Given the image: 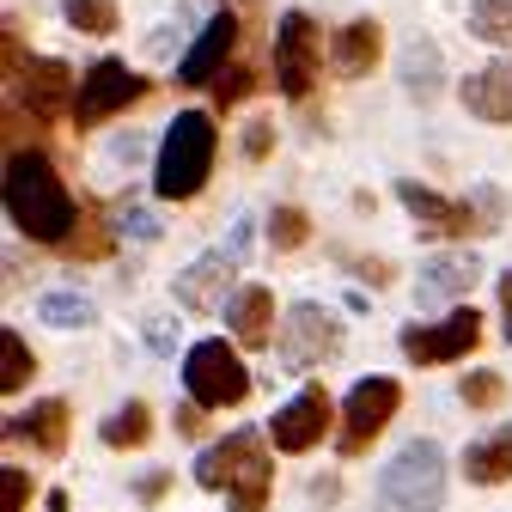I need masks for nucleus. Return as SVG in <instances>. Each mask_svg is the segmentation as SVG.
<instances>
[{
	"mask_svg": "<svg viewBox=\"0 0 512 512\" xmlns=\"http://www.w3.org/2000/svg\"><path fill=\"white\" fill-rule=\"evenodd\" d=\"M7 214L37 244H61L74 232V220H80L68 183H61V171L43 153H13L7 159Z\"/></svg>",
	"mask_w": 512,
	"mask_h": 512,
	"instance_id": "nucleus-1",
	"label": "nucleus"
},
{
	"mask_svg": "<svg viewBox=\"0 0 512 512\" xmlns=\"http://www.w3.org/2000/svg\"><path fill=\"white\" fill-rule=\"evenodd\" d=\"M196 482L226 494L232 512H263L269 506V482H275L263 433H232V439L208 445V452L196 458Z\"/></svg>",
	"mask_w": 512,
	"mask_h": 512,
	"instance_id": "nucleus-2",
	"label": "nucleus"
},
{
	"mask_svg": "<svg viewBox=\"0 0 512 512\" xmlns=\"http://www.w3.org/2000/svg\"><path fill=\"white\" fill-rule=\"evenodd\" d=\"M214 153H220V135H214V116H208V110L171 116L165 141H159V165H153V189H159L165 202L202 196V183H208V171H214Z\"/></svg>",
	"mask_w": 512,
	"mask_h": 512,
	"instance_id": "nucleus-3",
	"label": "nucleus"
},
{
	"mask_svg": "<svg viewBox=\"0 0 512 512\" xmlns=\"http://www.w3.org/2000/svg\"><path fill=\"white\" fill-rule=\"evenodd\" d=\"M445 506V452L433 439H409L378 470V512H439Z\"/></svg>",
	"mask_w": 512,
	"mask_h": 512,
	"instance_id": "nucleus-4",
	"label": "nucleus"
},
{
	"mask_svg": "<svg viewBox=\"0 0 512 512\" xmlns=\"http://www.w3.org/2000/svg\"><path fill=\"white\" fill-rule=\"evenodd\" d=\"M183 391L196 409H238L250 397V372L238 360V348L226 342H196L183 354Z\"/></svg>",
	"mask_w": 512,
	"mask_h": 512,
	"instance_id": "nucleus-5",
	"label": "nucleus"
},
{
	"mask_svg": "<svg viewBox=\"0 0 512 512\" xmlns=\"http://www.w3.org/2000/svg\"><path fill=\"white\" fill-rule=\"evenodd\" d=\"M336 354H342V317H336L330 305H317V299L293 305V311H287V330H281V360H287V372H311V366H324V360H336Z\"/></svg>",
	"mask_w": 512,
	"mask_h": 512,
	"instance_id": "nucleus-6",
	"label": "nucleus"
},
{
	"mask_svg": "<svg viewBox=\"0 0 512 512\" xmlns=\"http://www.w3.org/2000/svg\"><path fill=\"white\" fill-rule=\"evenodd\" d=\"M397 403H403V384L397 378H360L354 391H348V403H342V452L360 458L366 445L391 427Z\"/></svg>",
	"mask_w": 512,
	"mask_h": 512,
	"instance_id": "nucleus-7",
	"label": "nucleus"
},
{
	"mask_svg": "<svg viewBox=\"0 0 512 512\" xmlns=\"http://www.w3.org/2000/svg\"><path fill=\"white\" fill-rule=\"evenodd\" d=\"M476 342H482V317H476V305L445 311L439 324H409V330H403V354H409L415 366H445V360H464Z\"/></svg>",
	"mask_w": 512,
	"mask_h": 512,
	"instance_id": "nucleus-8",
	"label": "nucleus"
},
{
	"mask_svg": "<svg viewBox=\"0 0 512 512\" xmlns=\"http://www.w3.org/2000/svg\"><path fill=\"white\" fill-rule=\"evenodd\" d=\"M141 92H147V80L128 61H92L86 80L74 86V122H104V116L128 110Z\"/></svg>",
	"mask_w": 512,
	"mask_h": 512,
	"instance_id": "nucleus-9",
	"label": "nucleus"
},
{
	"mask_svg": "<svg viewBox=\"0 0 512 512\" xmlns=\"http://www.w3.org/2000/svg\"><path fill=\"white\" fill-rule=\"evenodd\" d=\"M330 421H336L330 391H324V384H305L293 403H281V409H275L269 439H275V452H311V445L330 433Z\"/></svg>",
	"mask_w": 512,
	"mask_h": 512,
	"instance_id": "nucleus-10",
	"label": "nucleus"
},
{
	"mask_svg": "<svg viewBox=\"0 0 512 512\" xmlns=\"http://www.w3.org/2000/svg\"><path fill=\"white\" fill-rule=\"evenodd\" d=\"M317 55H324V37L311 31L305 13H287V19L275 25V80H281L287 98H305V92H311V80H317Z\"/></svg>",
	"mask_w": 512,
	"mask_h": 512,
	"instance_id": "nucleus-11",
	"label": "nucleus"
},
{
	"mask_svg": "<svg viewBox=\"0 0 512 512\" xmlns=\"http://www.w3.org/2000/svg\"><path fill=\"white\" fill-rule=\"evenodd\" d=\"M232 49H238V19H232V13H214V19L202 25L196 49L177 61V80H183V86H214V80L226 74Z\"/></svg>",
	"mask_w": 512,
	"mask_h": 512,
	"instance_id": "nucleus-12",
	"label": "nucleus"
},
{
	"mask_svg": "<svg viewBox=\"0 0 512 512\" xmlns=\"http://www.w3.org/2000/svg\"><path fill=\"white\" fill-rule=\"evenodd\" d=\"M397 202H403V208L415 214V226L433 232V238H458V232L476 226V208H470V202H452V196H439V189H427V183H415V177L397 183Z\"/></svg>",
	"mask_w": 512,
	"mask_h": 512,
	"instance_id": "nucleus-13",
	"label": "nucleus"
},
{
	"mask_svg": "<svg viewBox=\"0 0 512 512\" xmlns=\"http://www.w3.org/2000/svg\"><path fill=\"white\" fill-rule=\"evenodd\" d=\"M232 269H238V256H232V250H208V256H196V263L177 275V305H183V311H220V305H226V281H232Z\"/></svg>",
	"mask_w": 512,
	"mask_h": 512,
	"instance_id": "nucleus-14",
	"label": "nucleus"
},
{
	"mask_svg": "<svg viewBox=\"0 0 512 512\" xmlns=\"http://www.w3.org/2000/svg\"><path fill=\"white\" fill-rule=\"evenodd\" d=\"M482 281V256L476 250H445L433 256V263H421V281H415V299L421 305H445V299H458Z\"/></svg>",
	"mask_w": 512,
	"mask_h": 512,
	"instance_id": "nucleus-15",
	"label": "nucleus"
},
{
	"mask_svg": "<svg viewBox=\"0 0 512 512\" xmlns=\"http://www.w3.org/2000/svg\"><path fill=\"white\" fill-rule=\"evenodd\" d=\"M226 324L244 348H269L275 342V293L269 287H238L226 299Z\"/></svg>",
	"mask_w": 512,
	"mask_h": 512,
	"instance_id": "nucleus-16",
	"label": "nucleus"
},
{
	"mask_svg": "<svg viewBox=\"0 0 512 512\" xmlns=\"http://www.w3.org/2000/svg\"><path fill=\"white\" fill-rule=\"evenodd\" d=\"M464 110L482 122H512V55L488 61L482 74L464 80Z\"/></svg>",
	"mask_w": 512,
	"mask_h": 512,
	"instance_id": "nucleus-17",
	"label": "nucleus"
},
{
	"mask_svg": "<svg viewBox=\"0 0 512 512\" xmlns=\"http://www.w3.org/2000/svg\"><path fill=\"white\" fill-rule=\"evenodd\" d=\"M378 49H384L378 19H354V25H342V31L330 37V68H336V74H348V80H360V74H372Z\"/></svg>",
	"mask_w": 512,
	"mask_h": 512,
	"instance_id": "nucleus-18",
	"label": "nucleus"
},
{
	"mask_svg": "<svg viewBox=\"0 0 512 512\" xmlns=\"http://www.w3.org/2000/svg\"><path fill=\"white\" fill-rule=\"evenodd\" d=\"M464 476L476 482V488H500V482H512V421H500L494 433H482L470 452H464Z\"/></svg>",
	"mask_w": 512,
	"mask_h": 512,
	"instance_id": "nucleus-19",
	"label": "nucleus"
},
{
	"mask_svg": "<svg viewBox=\"0 0 512 512\" xmlns=\"http://www.w3.org/2000/svg\"><path fill=\"white\" fill-rule=\"evenodd\" d=\"M7 433L13 439H31L37 452H61V445H68V403L61 397H49V403H31V415H19V421H7Z\"/></svg>",
	"mask_w": 512,
	"mask_h": 512,
	"instance_id": "nucleus-20",
	"label": "nucleus"
},
{
	"mask_svg": "<svg viewBox=\"0 0 512 512\" xmlns=\"http://www.w3.org/2000/svg\"><path fill=\"white\" fill-rule=\"evenodd\" d=\"M74 80H68V68L61 61H31L25 68V104L37 110V116H55V110H74V92H68Z\"/></svg>",
	"mask_w": 512,
	"mask_h": 512,
	"instance_id": "nucleus-21",
	"label": "nucleus"
},
{
	"mask_svg": "<svg viewBox=\"0 0 512 512\" xmlns=\"http://www.w3.org/2000/svg\"><path fill=\"white\" fill-rule=\"evenodd\" d=\"M439 80H445V61H439V49H433L427 37H415V43L403 49V86H409V98L433 104V98H439Z\"/></svg>",
	"mask_w": 512,
	"mask_h": 512,
	"instance_id": "nucleus-22",
	"label": "nucleus"
},
{
	"mask_svg": "<svg viewBox=\"0 0 512 512\" xmlns=\"http://www.w3.org/2000/svg\"><path fill=\"white\" fill-rule=\"evenodd\" d=\"M37 317H43L49 330H92V324H98V305H92L86 293H68V287H61V293H43V299H37Z\"/></svg>",
	"mask_w": 512,
	"mask_h": 512,
	"instance_id": "nucleus-23",
	"label": "nucleus"
},
{
	"mask_svg": "<svg viewBox=\"0 0 512 512\" xmlns=\"http://www.w3.org/2000/svg\"><path fill=\"white\" fill-rule=\"evenodd\" d=\"M104 445H116V452H128V445H147V433H153V415H147V403H122L104 427Z\"/></svg>",
	"mask_w": 512,
	"mask_h": 512,
	"instance_id": "nucleus-24",
	"label": "nucleus"
},
{
	"mask_svg": "<svg viewBox=\"0 0 512 512\" xmlns=\"http://www.w3.org/2000/svg\"><path fill=\"white\" fill-rule=\"evenodd\" d=\"M470 31L494 49H512V0H470Z\"/></svg>",
	"mask_w": 512,
	"mask_h": 512,
	"instance_id": "nucleus-25",
	"label": "nucleus"
},
{
	"mask_svg": "<svg viewBox=\"0 0 512 512\" xmlns=\"http://www.w3.org/2000/svg\"><path fill=\"white\" fill-rule=\"evenodd\" d=\"M0 360H7V366H0V391H25V378L37 372V360H31V348H25V336L19 330H7V336H0Z\"/></svg>",
	"mask_w": 512,
	"mask_h": 512,
	"instance_id": "nucleus-26",
	"label": "nucleus"
},
{
	"mask_svg": "<svg viewBox=\"0 0 512 512\" xmlns=\"http://www.w3.org/2000/svg\"><path fill=\"white\" fill-rule=\"evenodd\" d=\"M61 13H68V25H80L86 37H110L116 31V7H110V0H68Z\"/></svg>",
	"mask_w": 512,
	"mask_h": 512,
	"instance_id": "nucleus-27",
	"label": "nucleus"
},
{
	"mask_svg": "<svg viewBox=\"0 0 512 512\" xmlns=\"http://www.w3.org/2000/svg\"><path fill=\"white\" fill-rule=\"evenodd\" d=\"M305 232H311V226H305L299 208H275V214H269V244H275V250H299Z\"/></svg>",
	"mask_w": 512,
	"mask_h": 512,
	"instance_id": "nucleus-28",
	"label": "nucleus"
},
{
	"mask_svg": "<svg viewBox=\"0 0 512 512\" xmlns=\"http://www.w3.org/2000/svg\"><path fill=\"white\" fill-rule=\"evenodd\" d=\"M500 397H506V378H500V372H470V378H464V403H470V409H494Z\"/></svg>",
	"mask_w": 512,
	"mask_h": 512,
	"instance_id": "nucleus-29",
	"label": "nucleus"
},
{
	"mask_svg": "<svg viewBox=\"0 0 512 512\" xmlns=\"http://www.w3.org/2000/svg\"><path fill=\"white\" fill-rule=\"evenodd\" d=\"M116 232H122V238H141V244H153V238H159V220H153L147 208H122Z\"/></svg>",
	"mask_w": 512,
	"mask_h": 512,
	"instance_id": "nucleus-30",
	"label": "nucleus"
},
{
	"mask_svg": "<svg viewBox=\"0 0 512 512\" xmlns=\"http://www.w3.org/2000/svg\"><path fill=\"white\" fill-rule=\"evenodd\" d=\"M0 488H7V500H0V512H25V494H31V476L19 464L0 470Z\"/></svg>",
	"mask_w": 512,
	"mask_h": 512,
	"instance_id": "nucleus-31",
	"label": "nucleus"
},
{
	"mask_svg": "<svg viewBox=\"0 0 512 512\" xmlns=\"http://www.w3.org/2000/svg\"><path fill=\"white\" fill-rule=\"evenodd\" d=\"M250 86H256V80H250L244 68H232V74H220V80H214V104H238Z\"/></svg>",
	"mask_w": 512,
	"mask_h": 512,
	"instance_id": "nucleus-32",
	"label": "nucleus"
},
{
	"mask_svg": "<svg viewBox=\"0 0 512 512\" xmlns=\"http://www.w3.org/2000/svg\"><path fill=\"white\" fill-rule=\"evenodd\" d=\"M269 141H275V128H269V122H250V128H244V153H250V159H263Z\"/></svg>",
	"mask_w": 512,
	"mask_h": 512,
	"instance_id": "nucleus-33",
	"label": "nucleus"
},
{
	"mask_svg": "<svg viewBox=\"0 0 512 512\" xmlns=\"http://www.w3.org/2000/svg\"><path fill=\"white\" fill-rule=\"evenodd\" d=\"M147 342H153L159 354H171V348H177V330H171V317H153V324H147Z\"/></svg>",
	"mask_w": 512,
	"mask_h": 512,
	"instance_id": "nucleus-34",
	"label": "nucleus"
},
{
	"mask_svg": "<svg viewBox=\"0 0 512 512\" xmlns=\"http://www.w3.org/2000/svg\"><path fill=\"white\" fill-rule=\"evenodd\" d=\"M226 250L244 263V250H250V214H238V220H232V244H226Z\"/></svg>",
	"mask_w": 512,
	"mask_h": 512,
	"instance_id": "nucleus-35",
	"label": "nucleus"
},
{
	"mask_svg": "<svg viewBox=\"0 0 512 512\" xmlns=\"http://www.w3.org/2000/svg\"><path fill=\"white\" fill-rule=\"evenodd\" d=\"M141 147H147L141 135H122V141L110 147V159H122V165H135V159H141Z\"/></svg>",
	"mask_w": 512,
	"mask_h": 512,
	"instance_id": "nucleus-36",
	"label": "nucleus"
},
{
	"mask_svg": "<svg viewBox=\"0 0 512 512\" xmlns=\"http://www.w3.org/2000/svg\"><path fill=\"white\" fill-rule=\"evenodd\" d=\"M500 305H506V342H512V275H506V287H500Z\"/></svg>",
	"mask_w": 512,
	"mask_h": 512,
	"instance_id": "nucleus-37",
	"label": "nucleus"
}]
</instances>
